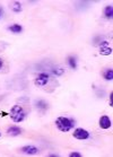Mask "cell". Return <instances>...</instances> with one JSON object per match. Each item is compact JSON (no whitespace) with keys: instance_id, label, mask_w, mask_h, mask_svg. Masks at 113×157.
I'll return each instance as SVG.
<instances>
[{"instance_id":"1","label":"cell","mask_w":113,"mask_h":157,"mask_svg":"<svg viewBox=\"0 0 113 157\" xmlns=\"http://www.w3.org/2000/svg\"><path fill=\"white\" fill-rule=\"evenodd\" d=\"M9 117L15 123H19L21 122L23 120L25 119L26 117V113H25L24 109L19 105H14V106L11 107L10 112H9Z\"/></svg>"},{"instance_id":"2","label":"cell","mask_w":113,"mask_h":157,"mask_svg":"<svg viewBox=\"0 0 113 157\" xmlns=\"http://www.w3.org/2000/svg\"><path fill=\"white\" fill-rule=\"evenodd\" d=\"M56 128L59 129L61 132H68L69 130L74 128V121L64 117H59L56 120Z\"/></svg>"},{"instance_id":"3","label":"cell","mask_w":113,"mask_h":157,"mask_svg":"<svg viewBox=\"0 0 113 157\" xmlns=\"http://www.w3.org/2000/svg\"><path fill=\"white\" fill-rule=\"evenodd\" d=\"M72 136H74L76 139L85 140V139H88V138H89V132L87 131V130L83 129V128H77L74 131Z\"/></svg>"},{"instance_id":"4","label":"cell","mask_w":113,"mask_h":157,"mask_svg":"<svg viewBox=\"0 0 113 157\" xmlns=\"http://www.w3.org/2000/svg\"><path fill=\"white\" fill-rule=\"evenodd\" d=\"M49 75L48 74H40V75L36 76L35 78V85L37 86H45L48 82H49Z\"/></svg>"},{"instance_id":"5","label":"cell","mask_w":113,"mask_h":157,"mask_svg":"<svg viewBox=\"0 0 113 157\" xmlns=\"http://www.w3.org/2000/svg\"><path fill=\"white\" fill-rule=\"evenodd\" d=\"M21 151L24 154H27V155H35V154L39 153V148H36L35 146H24L21 148Z\"/></svg>"},{"instance_id":"6","label":"cell","mask_w":113,"mask_h":157,"mask_svg":"<svg viewBox=\"0 0 113 157\" xmlns=\"http://www.w3.org/2000/svg\"><path fill=\"white\" fill-rule=\"evenodd\" d=\"M99 127L102 129H109L111 127V120H110L109 117L106 115H103L99 119Z\"/></svg>"},{"instance_id":"7","label":"cell","mask_w":113,"mask_h":157,"mask_svg":"<svg viewBox=\"0 0 113 157\" xmlns=\"http://www.w3.org/2000/svg\"><path fill=\"white\" fill-rule=\"evenodd\" d=\"M21 130L18 128V127H10V128L7 130L8 136H10V137L18 136V135H21Z\"/></svg>"},{"instance_id":"8","label":"cell","mask_w":113,"mask_h":157,"mask_svg":"<svg viewBox=\"0 0 113 157\" xmlns=\"http://www.w3.org/2000/svg\"><path fill=\"white\" fill-rule=\"evenodd\" d=\"M111 53H112V49L109 48L107 45L99 47V54H102V56H110Z\"/></svg>"},{"instance_id":"9","label":"cell","mask_w":113,"mask_h":157,"mask_svg":"<svg viewBox=\"0 0 113 157\" xmlns=\"http://www.w3.org/2000/svg\"><path fill=\"white\" fill-rule=\"evenodd\" d=\"M8 29L10 31L11 33H15V34H18V33H21L23 31V27L21 25H18V24H14V25H11L8 27Z\"/></svg>"},{"instance_id":"10","label":"cell","mask_w":113,"mask_h":157,"mask_svg":"<svg viewBox=\"0 0 113 157\" xmlns=\"http://www.w3.org/2000/svg\"><path fill=\"white\" fill-rule=\"evenodd\" d=\"M112 15H113V8H112V6H111V5H110V6H106L105 9H104V16H105L106 18L111 19V18H112Z\"/></svg>"},{"instance_id":"11","label":"cell","mask_w":113,"mask_h":157,"mask_svg":"<svg viewBox=\"0 0 113 157\" xmlns=\"http://www.w3.org/2000/svg\"><path fill=\"white\" fill-rule=\"evenodd\" d=\"M11 10L14 11V13H21V2H18V1H15V2H13L11 4Z\"/></svg>"},{"instance_id":"12","label":"cell","mask_w":113,"mask_h":157,"mask_svg":"<svg viewBox=\"0 0 113 157\" xmlns=\"http://www.w3.org/2000/svg\"><path fill=\"white\" fill-rule=\"evenodd\" d=\"M103 77L106 80H112L113 79V70L112 69H106L105 72L103 74Z\"/></svg>"},{"instance_id":"13","label":"cell","mask_w":113,"mask_h":157,"mask_svg":"<svg viewBox=\"0 0 113 157\" xmlns=\"http://www.w3.org/2000/svg\"><path fill=\"white\" fill-rule=\"evenodd\" d=\"M68 64L70 66L72 69L77 68V62H76V57H69L68 58Z\"/></svg>"},{"instance_id":"14","label":"cell","mask_w":113,"mask_h":157,"mask_svg":"<svg viewBox=\"0 0 113 157\" xmlns=\"http://www.w3.org/2000/svg\"><path fill=\"white\" fill-rule=\"evenodd\" d=\"M36 106L39 107V109H46L48 107V103L44 102V101H37L36 102Z\"/></svg>"},{"instance_id":"15","label":"cell","mask_w":113,"mask_h":157,"mask_svg":"<svg viewBox=\"0 0 113 157\" xmlns=\"http://www.w3.org/2000/svg\"><path fill=\"white\" fill-rule=\"evenodd\" d=\"M52 72L56 76H61L64 72V69H61V68H58V69H53Z\"/></svg>"},{"instance_id":"16","label":"cell","mask_w":113,"mask_h":157,"mask_svg":"<svg viewBox=\"0 0 113 157\" xmlns=\"http://www.w3.org/2000/svg\"><path fill=\"white\" fill-rule=\"evenodd\" d=\"M69 157H81V154H79V153H70L69 154Z\"/></svg>"},{"instance_id":"17","label":"cell","mask_w":113,"mask_h":157,"mask_svg":"<svg viewBox=\"0 0 113 157\" xmlns=\"http://www.w3.org/2000/svg\"><path fill=\"white\" fill-rule=\"evenodd\" d=\"M2 64H4V63H2V60H1V59H0V69L2 68Z\"/></svg>"},{"instance_id":"18","label":"cell","mask_w":113,"mask_h":157,"mask_svg":"<svg viewBox=\"0 0 113 157\" xmlns=\"http://www.w3.org/2000/svg\"><path fill=\"white\" fill-rule=\"evenodd\" d=\"M1 15H2V10L0 9V17H1Z\"/></svg>"},{"instance_id":"19","label":"cell","mask_w":113,"mask_h":157,"mask_svg":"<svg viewBox=\"0 0 113 157\" xmlns=\"http://www.w3.org/2000/svg\"><path fill=\"white\" fill-rule=\"evenodd\" d=\"M0 136H1V133H0Z\"/></svg>"}]
</instances>
